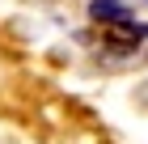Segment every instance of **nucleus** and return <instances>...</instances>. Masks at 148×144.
Returning <instances> with one entry per match:
<instances>
[{
  "label": "nucleus",
  "mask_w": 148,
  "mask_h": 144,
  "mask_svg": "<svg viewBox=\"0 0 148 144\" xmlns=\"http://www.w3.org/2000/svg\"><path fill=\"white\" fill-rule=\"evenodd\" d=\"M102 38H106V47H110L114 55H131V51H140V43L148 38V25H140L136 17H123V21L102 25Z\"/></svg>",
  "instance_id": "obj_1"
},
{
  "label": "nucleus",
  "mask_w": 148,
  "mask_h": 144,
  "mask_svg": "<svg viewBox=\"0 0 148 144\" xmlns=\"http://www.w3.org/2000/svg\"><path fill=\"white\" fill-rule=\"evenodd\" d=\"M89 17L97 25H110V21H123V17H136V13L123 9L119 0H93V4H89Z\"/></svg>",
  "instance_id": "obj_2"
}]
</instances>
